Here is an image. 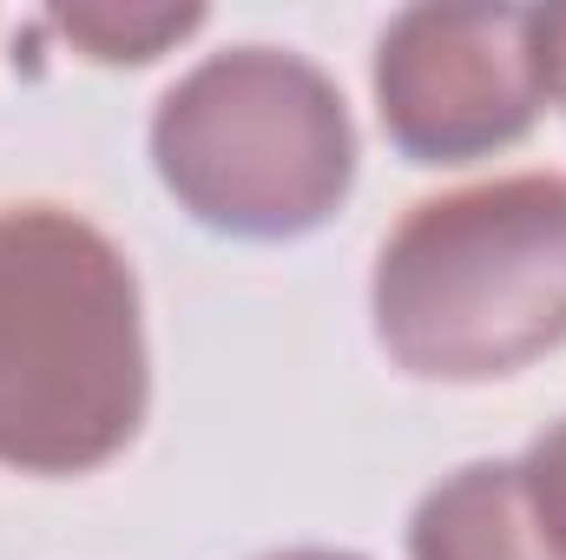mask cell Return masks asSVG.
Here are the masks:
<instances>
[{
	"label": "cell",
	"instance_id": "cell-1",
	"mask_svg": "<svg viewBox=\"0 0 566 560\" xmlns=\"http://www.w3.org/2000/svg\"><path fill=\"white\" fill-rule=\"evenodd\" d=\"M139 278L66 205H0V462L86 475L145 422Z\"/></svg>",
	"mask_w": 566,
	"mask_h": 560
},
{
	"label": "cell",
	"instance_id": "cell-2",
	"mask_svg": "<svg viewBox=\"0 0 566 560\" xmlns=\"http://www.w3.org/2000/svg\"><path fill=\"white\" fill-rule=\"evenodd\" d=\"M376 336L428 383H488L566 343V178L507 172L434 191L382 238Z\"/></svg>",
	"mask_w": 566,
	"mask_h": 560
},
{
	"label": "cell",
	"instance_id": "cell-3",
	"mask_svg": "<svg viewBox=\"0 0 566 560\" xmlns=\"http://www.w3.org/2000/svg\"><path fill=\"white\" fill-rule=\"evenodd\" d=\"M151 165L198 225L296 238L349 198L356 126L323 66L277 46H231L158 100Z\"/></svg>",
	"mask_w": 566,
	"mask_h": 560
},
{
	"label": "cell",
	"instance_id": "cell-4",
	"mask_svg": "<svg viewBox=\"0 0 566 560\" xmlns=\"http://www.w3.org/2000/svg\"><path fill=\"white\" fill-rule=\"evenodd\" d=\"M554 100L541 13L409 7L376 46V106L416 165H461L527 139Z\"/></svg>",
	"mask_w": 566,
	"mask_h": 560
},
{
	"label": "cell",
	"instance_id": "cell-5",
	"mask_svg": "<svg viewBox=\"0 0 566 560\" xmlns=\"http://www.w3.org/2000/svg\"><path fill=\"white\" fill-rule=\"evenodd\" d=\"M409 560H554L527 501L514 462H468L434 481L409 521Z\"/></svg>",
	"mask_w": 566,
	"mask_h": 560
},
{
	"label": "cell",
	"instance_id": "cell-6",
	"mask_svg": "<svg viewBox=\"0 0 566 560\" xmlns=\"http://www.w3.org/2000/svg\"><path fill=\"white\" fill-rule=\"evenodd\" d=\"M53 27L99 66H145L158 60L165 46H178L185 33L205 27V7H60Z\"/></svg>",
	"mask_w": 566,
	"mask_h": 560
},
{
	"label": "cell",
	"instance_id": "cell-7",
	"mask_svg": "<svg viewBox=\"0 0 566 560\" xmlns=\"http://www.w3.org/2000/svg\"><path fill=\"white\" fill-rule=\"evenodd\" d=\"M514 475H521V501H527L547 554L566 560V422L534 435V448L514 462Z\"/></svg>",
	"mask_w": 566,
	"mask_h": 560
},
{
	"label": "cell",
	"instance_id": "cell-8",
	"mask_svg": "<svg viewBox=\"0 0 566 560\" xmlns=\"http://www.w3.org/2000/svg\"><path fill=\"white\" fill-rule=\"evenodd\" d=\"M541 27H547V53H554V93L566 100V7L541 13Z\"/></svg>",
	"mask_w": 566,
	"mask_h": 560
},
{
	"label": "cell",
	"instance_id": "cell-9",
	"mask_svg": "<svg viewBox=\"0 0 566 560\" xmlns=\"http://www.w3.org/2000/svg\"><path fill=\"white\" fill-rule=\"evenodd\" d=\"M264 560H363V554H336V548H290V554H264Z\"/></svg>",
	"mask_w": 566,
	"mask_h": 560
}]
</instances>
